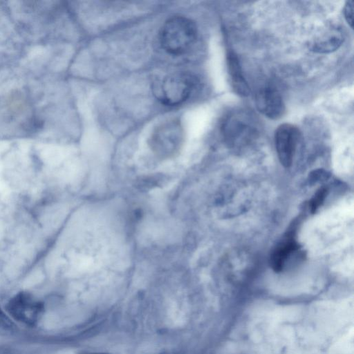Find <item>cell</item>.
<instances>
[{
  "mask_svg": "<svg viewBox=\"0 0 354 354\" xmlns=\"http://www.w3.org/2000/svg\"><path fill=\"white\" fill-rule=\"evenodd\" d=\"M197 38L195 24L184 17H174L162 26L160 40L162 48L172 55H182L187 52Z\"/></svg>",
  "mask_w": 354,
  "mask_h": 354,
  "instance_id": "6da1fadb",
  "label": "cell"
},
{
  "mask_svg": "<svg viewBox=\"0 0 354 354\" xmlns=\"http://www.w3.org/2000/svg\"><path fill=\"white\" fill-rule=\"evenodd\" d=\"M257 120L250 111L238 109L229 112L223 118L221 131L225 142L232 146L249 143L258 134Z\"/></svg>",
  "mask_w": 354,
  "mask_h": 354,
  "instance_id": "7a4b0ae2",
  "label": "cell"
},
{
  "mask_svg": "<svg viewBox=\"0 0 354 354\" xmlns=\"http://www.w3.org/2000/svg\"><path fill=\"white\" fill-rule=\"evenodd\" d=\"M195 84L196 80L190 74L176 73L167 75L156 83L153 93L162 104L176 106L189 97Z\"/></svg>",
  "mask_w": 354,
  "mask_h": 354,
  "instance_id": "3957f363",
  "label": "cell"
},
{
  "mask_svg": "<svg viewBox=\"0 0 354 354\" xmlns=\"http://www.w3.org/2000/svg\"><path fill=\"white\" fill-rule=\"evenodd\" d=\"M183 140V127L179 122L173 120L156 128L151 135L150 145L157 156L168 158L179 151Z\"/></svg>",
  "mask_w": 354,
  "mask_h": 354,
  "instance_id": "277c9868",
  "label": "cell"
},
{
  "mask_svg": "<svg viewBox=\"0 0 354 354\" xmlns=\"http://www.w3.org/2000/svg\"><path fill=\"white\" fill-rule=\"evenodd\" d=\"M6 308L15 319L29 326H34L38 322L44 310L41 301L26 292H19L12 297Z\"/></svg>",
  "mask_w": 354,
  "mask_h": 354,
  "instance_id": "5b68a950",
  "label": "cell"
},
{
  "mask_svg": "<svg viewBox=\"0 0 354 354\" xmlns=\"http://www.w3.org/2000/svg\"><path fill=\"white\" fill-rule=\"evenodd\" d=\"M299 131L293 124L284 123L279 125L274 133V145L281 164L289 167L292 162Z\"/></svg>",
  "mask_w": 354,
  "mask_h": 354,
  "instance_id": "8992f818",
  "label": "cell"
},
{
  "mask_svg": "<svg viewBox=\"0 0 354 354\" xmlns=\"http://www.w3.org/2000/svg\"><path fill=\"white\" fill-rule=\"evenodd\" d=\"M255 104L258 111L270 119H279L285 112V104L281 93L271 86H263L257 91Z\"/></svg>",
  "mask_w": 354,
  "mask_h": 354,
  "instance_id": "52a82bcc",
  "label": "cell"
},
{
  "mask_svg": "<svg viewBox=\"0 0 354 354\" xmlns=\"http://www.w3.org/2000/svg\"><path fill=\"white\" fill-rule=\"evenodd\" d=\"M343 41L344 36L341 30L328 27L315 35L310 42V48L318 53H331L338 49Z\"/></svg>",
  "mask_w": 354,
  "mask_h": 354,
  "instance_id": "ba28073f",
  "label": "cell"
},
{
  "mask_svg": "<svg viewBox=\"0 0 354 354\" xmlns=\"http://www.w3.org/2000/svg\"><path fill=\"white\" fill-rule=\"evenodd\" d=\"M226 62L230 83L233 91L242 97L249 95L250 87L243 74L239 58L232 50L227 52Z\"/></svg>",
  "mask_w": 354,
  "mask_h": 354,
  "instance_id": "9c48e42d",
  "label": "cell"
},
{
  "mask_svg": "<svg viewBox=\"0 0 354 354\" xmlns=\"http://www.w3.org/2000/svg\"><path fill=\"white\" fill-rule=\"evenodd\" d=\"M299 250V245L292 239L286 240L273 251L270 257L272 268L280 272L284 268L291 256Z\"/></svg>",
  "mask_w": 354,
  "mask_h": 354,
  "instance_id": "30bf717a",
  "label": "cell"
},
{
  "mask_svg": "<svg viewBox=\"0 0 354 354\" xmlns=\"http://www.w3.org/2000/svg\"><path fill=\"white\" fill-rule=\"evenodd\" d=\"M328 190L325 187L320 188L315 194L309 203V208L312 213L315 212L323 203L327 195Z\"/></svg>",
  "mask_w": 354,
  "mask_h": 354,
  "instance_id": "8fae6325",
  "label": "cell"
},
{
  "mask_svg": "<svg viewBox=\"0 0 354 354\" xmlns=\"http://www.w3.org/2000/svg\"><path fill=\"white\" fill-rule=\"evenodd\" d=\"M344 15L348 24L353 28V1H347L344 8Z\"/></svg>",
  "mask_w": 354,
  "mask_h": 354,
  "instance_id": "7c38bea8",
  "label": "cell"
},
{
  "mask_svg": "<svg viewBox=\"0 0 354 354\" xmlns=\"http://www.w3.org/2000/svg\"><path fill=\"white\" fill-rule=\"evenodd\" d=\"M13 327L14 324L0 308V328L8 330Z\"/></svg>",
  "mask_w": 354,
  "mask_h": 354,
  "instance_id": "4fadbf2b",
  "label": "cell"
},
{
  "mask_svg": "<svg viewBox=\"0 0 354 354\" xmlns=\"http://www.w3.org/2000/svg\"><path fill=\"white\" fill-rule=\"evenodd\" d=\"M80 354H109V353H93V352H84V353H81Z\"/></svg>",
  "mask_w": 354,
  "mask_h": 354,
  "instance_id": "5bb4252c",
  "label": "cell"
}]
</instances>
